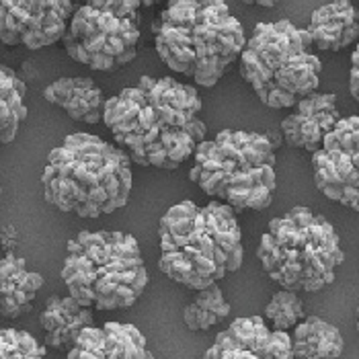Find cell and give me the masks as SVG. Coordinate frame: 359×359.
Returning a JSON list of instances; mask_svg holds the SVG:
<instances>
[{
	"label": "cell",
	"instance_id": "ba28073f",
	"mask_svg": "<svg viewBox=\"0 0 359 359\" xmlns=\"http://www.w3.org/2000/svg\"><path fill=\"white\" fill-rule=\"evenodd\" d=\"M238 70L263 105L290 109L318 88L323 64L312 52L308 31L283 19L252 29L238 55Z\"/></svg>",
	"mask_w": 359,
	"mask_h": 359
},
{
	"label": "cell",
	"instance_id": "9c48e42d",
	"mask_svg": "<svg viewBox=\"0 0 359 359\" xmlns=\"http://www.w3.org/2000/svg\"><path fill=\"white\" fill-rule=\"evenodd\" d=\"M140 35L138 0H81L60 41L74 62L115 72L136 57Z\"/></svg>",
	"mask_w": 359,
	"mask_h": 359
},
{
	"label": "cell",
	"instance_id": "2e32d148",
	"mask_svg": "<svg viewBox=\"0 0 359 359\" xmlns=\"http://www.w3.org/2000/svg\"><path fill=\"white\" fill-rule=\"evenodd\" d=\"M306 31L312 39V46L318 50L341 52L358 41V8L349 0H332L312 13Z\"/></svg>",
	"mask_w": 359,
	"mask_h": 359
},
{
	"label": "cell",
	"instance_id": "8992f818",
	"mask_svg": "<svg viewBox=\"0 0 359 359\" xmlns=\"http://www.w3.org/2000/svg\"><path fill=\"white\" fill-rule=\"evenodd\" d=\"M189 179L203 194L236 210L263 212L277 189L276 146L265 134L222 130L194 152Z\"/></svg>",
	"mask_w": 359,
	"mask_h": 359
},
{
	"label": "cell",
	"instance_id": "d6986e66",
	"mask_svg": "<svg viewBox=\"0 0 359 359\" xmlns=\"http://www.w3.org/2000/svg\"><path fill=\"white\" fill-rule=\"evenodd\" d=\"M290 343L296 359H334L345 351L341 331L318 316L302 318L290 334Z\"/></svg>",
	"mask_w": 359,
	"mask_h": 359
},
{
	"label": "cell",
	"instance_id": "4316f807",
	"mask_svg": "<svg viewBox=\"0 0 359 359\" xmlns=\"http://www.w3.org/2000/svg\"><path fill=\"white\" fill-rule=\"evenodd\" d=\"M0 197H2V185H0Z\"/></svg>",
	"mask_w": 359,
	"mask_h": 359
},
{
	"label": "cell",
	"instance_id": "44dd1931",
	"mask_svg": "<svg viewBox=\"0 0 359 359\" xmlns=\"http://www.w3.org/2000/svg\"><path fill=\"white\" fill-rule=\"evenodd\" d=\"M230 316V304L224 298L218 283L197 290L191 304L183 310V323L189 331H208Z\"/></svg>",
	"mask_w": 359,
	"mask_h": 359
},
{
	"label": "cell",
	"instance_id": "9a60e30c",
	"mask_svg": "<svg viewBox=\"0 0 359 359\" xmlns=\"http://www.w3.org/2000/svg\"><path fill=\"white\" fill-rule=\"evenodd\" d=\"M43 329V345L54 351H70L79 339V334L95 325L90 308L83 306L76 298L52 296L39 316Z\"/></svg>",
	"mask_w": 359,
	"mask_h": 359
},
{
	"label": "cell",
	"instance_id": "7402d4cb",
	"mask_svg": "<svg viewBox=\"0 0 359 359\" xmlns=\"http://www.w3.org/2000/svg\"><path fill=\"white\" fill-rule=\"evenodd\" d=\"M263 314L277 331L294 329L306 316L304 304L298 298V292H292V290H281L273 294L271 302L265 306Z\"/></svg>",
	"mask_w": 359,
	"mask_h": 359
},
{
	"label": "cell",
	"instance_id": "ac0fdd59",
	"mask_svg": "<svg viewBox=\"0 0 359 359\" xmlns=\"http://www.w3.org/2000/svg\"><path fill=\"white\" fill-rule=\"evenodd\" d=\"M43 277L27 267V261L17 255L0 259V316L19 318L35 302Z\"/></svg>",
	"mask_w": 359,
	"mask_h": 359
},
{
	"label": "cell",
	"instance_id": "cb8c5ba5",
	"mask_svg": "<svg viewBox=\"0 0 359 359\" xmlns=\"http://www.w3.org/2000/svg\"><path fill=\"white\" fill-rule=\"evenodd\" d=\"M359 55L358 52L351 54V79H349V90H351V97L358 101L359 99Z\"/></svg>",
	"mask_w": 359,
	"mask_h": 359
},
{
	"label": "cell",
	"instance_id": "30bf717a",
	"mask_svg": "<svg viewBox=\"0 0 359 359\" xmlns=\"http://www.w3.org/2000/svg\"><path fill=\"white\" fill-rule=\"evenodd\" d=\"M318 191L345 208L359 210V119L339 117L320 148L312 152Z\"/></svg>",
	"mask_w": 359,
	"mask_h": 359
},
{
	"label": "cell",
	"instance_id": "ffe728a7",
	"mask_svg": "<svg viewBox=\"0 0 359 359\" xmlns=\"http://www.w3.org/2000/svg\"><path fill=\"white\" fill-rule=\"evenodd\" d=\"M25 83L8 66L0 64V146L17 138L25 117Z\"/></svg>",
	"mask_w": 359,
	"mask_h": 359
},
{
	"label": "cell",
	"instance_id": "3957f363",
	"mask_svg": "<svg viewBox=\"0 0 359 359\" xmlns=\"http://www.w3.org/2000/svg\"><path fill=\"white\" fill-rule=\"evenodd\" d=\"M152 31L165 66L199 86L220 83L247 43L226 0H166Z\"/></svg>",
	"mask_w": 359,
	"mask_h": 359
},
{
	"label": "cell",
	"instance_id": "603a6c76",
	"mask_svg": "<svg viewBox=\"0 0 359 359\" xmlns=\"http://www.w3.org/2000/svg\"><path fill=\"white\" fill-rule=\"evenodd\" d=\"M46 358V345L27 331L0 329V359H39Z\"/></svg>",
	"mask_w": 359,
	"mask_h": 359
},
{
	"label": "cell",
	"instance_id": "52a82bcc",
	"mask_svg": "<svg viewBox=\"0 0 359 359\" xmlns=\"http://www.w3.org/2000/svg\"><path fill=\"white\" fill-rule=\"evenodd\" d=\"M263 271L292 292H318L345 261L332 224L310 208H294L269 222L257 247Z\"/></svg>",
	"mask_w": 359,
	"mask_h": 359
},
{
	"label": "cell",
	"instance_id": "5bb4252c",
	"mask_svg": "<svg viewBox=\"0 0 359 359\" xmlns=\"http://www.w3.org/2000/svg\"><path fill=\"white\" fill-rule=\"evenodd\" d=\"M70 359H148L152 358L144 334L134 325L105 323L86 327L74 347L66 353Z\"/></svg>",
	"mask_w": 359,
	"mask_h": 359
},
{
	"label": "cell",
	"instance_id": "8fae6325",
	"mask_svg": "<svg viewBox=\"0 0 359 359\" xmlns=\"http://www.w3.org/2000/svg\"><path fill=\"white\" fill-rule=\"evenodd\" d=\"M72 0H0V41L41 50L54 46L66 33Z\"/></svg>",
	"mask_w": 359,
	"mask_h": 359
},
{
	"label": "cell",
	"instance_id": "7a4b0ae2",
	"mask_svg": "<svg viewBox=\"0 0 359 359\" xmlns=\"http://www.w3.org/2000/svg\"><path fill=\"white\" fill-rule=\"evenodd\" d=\"M161 261L166 277L187 290H201L243 265V234L228 203L181 201L158 222Z\"/></svg>",
	"mask_w": 359,
	"mask_h": 359
},
{
	"label": "cell",
	"instance_id": "4fadbf2b",
	"mask_svg": "<svg viewBox=\"0 0 359 359\" xmlns=\"http://www.w3.org/2000/svg\"><path fill=\"white\" fill-rule=\"evenodd\" d=\"M292 113L281 121V136L294 146L306 152H314L320 148L323 138L331 132L337 119L341 117L337 109V95L332 93H310L302 97Z\"/></svg>",
	"mask_w": 359,
	"mask_h": 359
},
{
	"label": "cell",
	"instance_id": "e0dca14e",
	"mask_svg": "<svg viewBox=\"0 0 359 359\" xmlns=\"http://www.w3.org/2000/svg\"><path fill=\"white\" fill-rule=\"evenodd\" d=\"M43 99L55 107L66 111L74 121L81 123H99L103 121L105 95L88 76L76 79H57L43 90Z\"/></svg>",
	"mask_w": 359,
	"mask_h": 359
},
{
	"label": "cell",
	"instance_id": "6da1fadb",
	"mask_svg": "<svg viewBox=\"0 0 359 359\" xmlns=\"http://www.w3.org/2000/svg\"><path fill=\"white\" fill-rule=\"evenodd\" d=\"M199 113L201 97L194 86L170 76H142L105 101L103 123L132 163L175 170L205 140Z\"/></svg>",
	"mask_w": 359,
	"mask_h": 359
},
{
	"label": "cell",
	"instance_id": "7c38bea8",
	"mask_svg": "<svg viewBox=\"0 0 359 359\" xmlns=\"http://www.w3.org/2000/svg\"><path fill=\"white\" fill-rule=\"evenodd\" d=\"M210 359H292L290 332L269 329L261 316L236 318L222 331L212 349Z\"/></svg>",
	"mask_w": 359,
	"mask_h": 359
},
{
	"label": "cell",
	"instance_id": "484cf974",
	"mask_svg": "<svg viewBox=\"0 0 359 359\" xmlns=\"http://www.w3.org/2000/svg\"><path fill=\"white\" fill-rule=\"evenodd\" d=\"M140 6H156V4H163L166 0H138Z\"/></svg>",
	"mask_w": 359,
	"mask_h": 359
},
{
	"label": "cell",
	"instance_id": "d4e9b609",
	"mask_svg": "<svg viewBox=\"0 0 359 359\" xmlns=\"http://www.w3.org/2000/svg\"><path fill=\"white\" fill-rule=\"evenodd\" d=\"M245 4H255V6H265V8H271V6H277L281 0H243Z\"/></svg>",
	"mask_w": 359,
	"mask_h": 359
},
{
	"label": "cell",
	"instance_id": "5b68a950",
	"mask_svg": "<svg viewBox=\"0 0 359 359\" xmlns=\"http://www.w3.org/2000/svg\"><path fill=\"white\" fill-rule=\"evenodd\" d=\"M62 281L86 308L119 310L138 302L148 285V271L132 234L95 230L68 241Z\"/></svg>",
	"mask_w": 359,
	"mask_h": 359
},
{
	"label": "cell",
	"instance_id": "277c9868",
	"mask_svg": "<svg viewBox=\"0 0 359 359\" xmlns=\"http://www.w3.org/2000/svg\"><path fill=\"white\" fill-rule=\"evenodd\" d=\"M132 161L93 134H72L54 148L41 175L43 197L64 214L99 218L123 208L132 194Z\"/></svg>",
	"mask_w": 359,
	"mask_h": 359
}]
</instances>
